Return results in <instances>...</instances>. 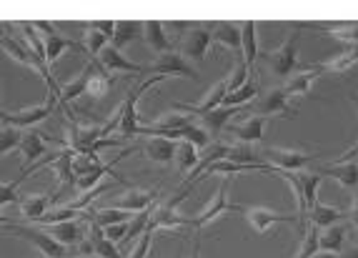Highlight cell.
Segmentation results:
<instances>
[{
  "mask_svg": "<svg viewBox=\"0 0 358 258\" xmlns=\"http://www.w3.org/2000/svg\"><path fill=\"white\" fill-rule=\"evenodd\" d=\"M299 41H301V25L293 23L291 25V36L283 43L281 48L268 50V53H261V58L266 60L271 76L286 83L291 76L303 71V63L299 60Z\"/></svg>",
  "mask_w": 358,
  "mask_h": 258,
  "instance_id": "1",
  "label": "cell"
},
{
  "mask_svg": "<svg viewBox=\"0 0 358 258\" xmlns=\"http://www.w3.org/2000/svg\"><path fill=\"white\" fill-rule=\"evenodd\" d=\"M248 113L258 115V118H299V110L291 106V98L286 96L283 85L261 93V96L248 106Z\"/></svg>",
  "mask_w": 358,
  "mask_h": 258,
  "instance_id": "2",
  "label": "cell"
},
{
  "mask_svg": "<svg viewBox=\"0 0 358 258\" xmlns=\"http://www.w3.org/2000/svg\"><path fill=\"white\" fill-rule=\"evenodd\" d=\"M261 153V163L271 166L273 173L278 171H303L308 163H313L316 158H321L318 153H301V150H286V148H263Z\"/></svg>",
  "mask_w": 358,
  "mask_h": 258,
  "instance_id": "3",
  "label": "cell"
},
{
  "mask_svg": "<svg viewBox=\"0 0 358 258\" xmlns=\"http://www.w3.org/2000/svg\"><path fill=\"white\" fill-rule=\"evenodd\" d=\"M210 45H213V23H196L183 36V43H178L180 55L196 60V63H203Z\"/></svg>",
  "mask_w": 358,
  "mask_h": 258,
  "instance_id": "4",
  "label": "cell"
},
{
  "mask_svg": "<svg viewBox=\"0 0 358 258\" xmlns=\"http://www.w3.org/2000/svg\"><path fill=\"white\" fill-rule=\"evenodd\" d=\"M36 25V30L41 33L43 43H45V60H48V66H53L55 60L60 58V55L66 53V50L76 48V50H83V45L78 41H73V38L63 36V33H58V28H55V23H48V20H41V23H33Z\"/></svg>",
  "mask_w": 358,
  "mask_h": 258,
  "instance_id": "5",
  "label": "cell"
},
{
  "mask_svg": "<svg viewBox=\"0 0 358 258\" xmlns=\"http://www.w3.org/2000/svg\"><path fill=\"white\" fill-rule=\"evenodd\" d=\"M143 76H163V78H171V76H183V78L198 80L196 68H191L185 63V58L178 50H171V53H163L155 58L153 66H143Z\"/></svg>",
  "mask_w": 358,
  "mask_h": 258,
  "instance_id": "6",
  "label": "cell"
},
{
  "mask_svg": "<svg viewBox=\"0 0 358 258\" xmlns=\"http://www.w3.org/2000/svg\"><path fill=\"white\" fill-rule=\"evenodd\" d=\"M231 183H233L231 178L223 180L221 188H218V191H215V196L210 199V203L206 206V208L201 210V213H198L196 218H191V221H193V229L201 231V229H206L208 223H213L215 218L226 216L228 210H241V208H243V206L231 203V199H228V188H231Z\"/></svg>",
  "mask_w": 358,
  "mask_h": 258,
  "instance_id": "7",
  "label": "cell"
},
{
  "mask_svg": "<svg viewBox=\"0 0 358 258\" xmlns=\"http://www.w3.org/2000/svg\"><path fill=\"white\" fill-rule=\"evenodd\" d=\"M8 231L20 236V238H25L28 243H33L45 258H66L68 256V248L63 246V243H58L55 238H50L45 231L30 229V226H8Z\"/></svg>",
  "mask_w": 358,
  "mask_h": 258,
  "instance_id": "8",
  "label": "cell"
},
{
  "mask_svg": "<svg viewBox=\"0 0 358 258\" xmlns=\"http://www.w3.org/2000/svg\"><path fill=\"white\" fill-rule=\"evenodd\" d=\"M241 210H243V216L248 218V223H251L258 234H266V231H268L271 226H275V223H293L301 236V218L296 216V213H293V216L291 213H275V210L258 208V206H243Z\"/></svg>",
  "mask_w": 358,
  "mask_h": 258,
  "instance_id": "9",
  "label": "cell"
},
{
  "mask_svg": "<svg viewBox=\"0 0 358 258\" xmlns=\"http://www.w3.org/2000/svg\"><path fill=\"white\" fill-rule=\"evenodd\" d=\"M55 108H58V98L48 93V101L41 103V106H33V108H28V110H20V113H6L3 126H13V128H18V131H23V128H30V126H36V123L48 120Z\"/></svg>",
  "mask_w": 358,
  "mask_h": 258,
  "instance_id": "10",
  "label": "cell"
},
{
  "mask_svg": "<svg viewBox=\"0 0 358 258\" xmlns=\"http://www.w3.org/2000/svg\"><path fill=\"white\" fill-rule=\"evenodd\" d=\"M150 229H163V231H176V229H193V221L188 216H180L178 210L171 208L168 203L155 206L153 216H150Z\"/></svg>",
  "mask_w": 358,
  "mask_h": 258,
  "instance_id": "11",
  "label": "cell"
},
{
  "mask_svg": "<svg viewBox=\"0 0 358 258\" xmlns=\"http://www.w3.org/2000/svg\"><path fill=\"white\" fill-rule=\"evenodd\" d=\"M98 63H101L110 76H113V73H133V76H143V66H138V63L128 60L126 55L120 53V50H115L113 45H108V48L101 50Z\"/></svg>",
  "mask_w": 358,
  "mask_h": 258,
  "instance_id": "12",
  "label": "cell"
},
{
  "mask_svg": "<svg viewBox=\"0 0 358 258\" xmlns=\"http://www.w3.org/2000/svg\"><path fill=\"white\" fill-rule=\"evenodd\" d=\"M248 106H251V103H248ZM248 106H243V108H226V106H221V108L210 110V113H206V115H198V118H201L198 126L206 128L210 136H218V133L228 128V120L231 118H236V115H241V113H248Z\"/></svg>",
  "mask_w": 358,
  "mask_h": 258,
  "instance_id": "13",
  "label": "cell"
},
{
  "mask_svg": "<svg viewBox=\"0 0 358 258\" xmlns=\"http://www.w3.org/2000/svg\"><path fill=\"white\" fill-rule=\"evenodd\" d=\"M143 38H145V45L158 55L176 50V41H171V36L166 33L163 23H158V20H145L143 23Z\"/></svg>",
  "mask_w": 358,
  "mask_h": 258,
  "instance_id": "14",
  "label": "cell"
},
{
  "mask_svg": "<svg viewBox=\"0 0 358 258\" xmlns=\"http://www.w3.org/2000/svg\"><path fill=\"white\" fill-rule=\"evenodd\" d=\"M266 126H268V118H258V115H251V118L241 123V126H228L226 131L231 133L233 138L238 141V143H258L263 138V133H266Z\"/></svg>",
  "mask_w": 358,
  "mask_h": 258,
  "instance_id": "15",
  "label": "cell"
},
{
  "mask_svg": "<svg viewBox=\"0 0 358 258\" xmlns=\"http://www.w3.org/2000/svg\"><path fill=\"white\" fill-rule=\"evenodd\" d=\"M96 63L98 60H88V66H85V71L78 76L76 80H71V83L66 85H60V96H58V103H60V108H66L71 106L76 98H80L85 93V88H88V80L90 76H93V71H96Z\"/></svg>",
  "mask_w": 358,
  "mask_h": 258,
  "instance_id": "16",
  "label": "cell"
},
{
  "mask_svg": "<svg viewBox=\"0 0 358 258\" xmlns=\"http://www.w3.org/2000/svg\"><path fill=\"white\" fill-rule=\"evenodd\" d=\"M148 161L158 163L163 169H171L176 161V143L171 138H148L143 145Z\"/></svg>",
  "mask_w": 358,
  "mask_h": 258,
  "instance_id": "17",
  "label": "cell"
},
{
  "mask_svg": "<svg viewBox=\"0 0 358 258\" xmlns=\"http://www.w3.org/2000/svg\"><path fill=\"white\" fill-rule=\"evenodd\" d=\"M321 175H331L336 178L341 188H348V191H356L358 188V163L351 161V163H331L326 169H318Z\"/></svg>",
  "mask_w": 358,
  "mask_h": 258,
  "instance_id": "18",
  "label": "cell"
},
{
  "mask_svg": "<svg viewBox=\"0 0 358 258\" xmlns=\"http://www.w3.org/2000/svg\"><path fill=\"white\" fill-rule=\"evenodd\" d=\"M343 218H348V210H341L336 206H326V203H316L308 210L306 216V223H313L316 229H329V226H336Z\"/></svg>",
  "mask_w": 358,
  "mask_h": 258,
  "instance_id": "19",
  "label": "cell"
},
{
  "mask_svg": "<svg viewBox=\"0 0 358 258\" xmlns=\"http://www.w3.org/2000/svg\"><path fill=\"white\" fill-rule=\"evenodd\" d=\"M48 136L45 133H38V131H30L28 136H23V141H20V153H23V161H25V169H30L33 166V161L41 156H45L48 153ZM23 169V171H25Z\"/></svg>",
  "mask_w": 358,
  "mask_h": 258,
  "instance_id": "20",
  "label": "cell"
},
{
  "mask_svg": "<svg viewBox=\"0 0 358 258\" xmlns=\"http://www.w3.org/2000/svg\"><path fill=\"white\" fill-rule=\"evenodd\" d=\"M53 196L55 193H41V196H25V199H20V216L25 218L28 223H38V218L48 210V206L53 203Z\"/></svg>",
  "mask_w": 358,
  "mask_h": 258,
  "instance_id": "21",
  "label": "cell"
},
{
  "mask_svg": "<svg viewBox=\"0 0 358 258\" xmlns=\"http://www.w3.org/2000/svg\"><path fill=\"white\" fill-rule=\"evenodd\" d=\"M321 76V73L316 71V68H310V66H303V71L296 73V76H291V78L283 83V90H286V96L288 98H301L306 96L310 90V85L316 83V78Z\"/></svg>",
  "mask_w": 358,
  "mask_h": 258,
  "instance_id": "22",
  "label": "cell"
},
{
  "mask_svg": "<svg viewBox=\"0 0 358 258\" xmlns=\"http://www.w3.org/2000/svg\"><path fill=\"white\" fill-rule=\"evenodd\" d=\"M141 36H143V23H138V20H120V23H115V33L110 38V45L123 53Z\"/></svg>",
  "mask_w": 358,
  "mask_h": 258,
  "instance_id": "23",
  "label": "cell"
},
{
  "mask_svg": "<svg viewBox=\"0 0 358 258\" xmlns=\"http://www.w3.org/2000/svg\"><path fill=\"white\" fill-rule=\"evenodd\" d=\"M158 199V191H138V188H131L126 196H120L118 206L115 208L128 210V213H141V210L150 208Z\"/></svg>",
  "mask_w": 358,
  "mask_h": 258,
  "instance_id": "24",
  "label": "cell"
},
{
  "mask_svg": "<svg viewBox=\"0 0 358 258\" xmlns=\"http://www.w3.org/2000/svg\"><path fill=\"white\" fill-rule=\"evenodd\" d=\"M85 238L90 241V246H93V256L96 258H120L118 246H115L113 241H108L106 231H103L101 226H96L93 221H90L88 236H85Z\"/></svg>",
  "mask_w": 358,
  "mask_h": 258,
  "instance_id": "25",
  "label": "cell"
},
{
  "mask_svg": "<svg viewBox=\"0 0 358 258\" xmlns=\"http://www.w3.org/2000/svg\"><path fill=\"white\" fill-rule=\"evenodd\" d=\"M213 41L231 48L236 58H243L241 50V25L238 23H213Z\"/></svg>",
  "mask_w": 358,
  "mask_h": 258,
  "instance_id": "26",
  "label": "cell"
},
{
  "mask_svg": "<svg viewBox=\"0 0 358 258\" xmlns=\"http://www.w3.org/2000/svg\"><path fill=\"white\" fill-rule=\"evenodd\" d=\"M351 238V226L346 223H336V226H329V229H323V234L318 236V246L321 251H341V246Z\"/></svg>",
  "mask_w": 358,
  "mask_h": 258,
  "instance_id": "27",
  "label": "cell"
},
{
  "mask_svg": "<svg viewBox=\"0 0 358 258\" xmlns=\"http://www.w3.org/2000/svg\"><path fill=\"white\" fill-rule=\"evenodd\" d=\"M48 236L58 241V243H63L66 248L78 246V243L85 238L83 229H80V223H78V221H68V223H55V226H48Z\"/></svg>",
  "mask_w": 358,
  "mask_h": 258,
  "instance_id": "28",
  "label": "cell"
},
{
  "mask_svg": "<svg viewBox=\"0 0 358 258\" xmlns=\"http://www.w3.org/2000/svg\"><path fill=\"white\" fill-rule=\"evenodd\" d=\"M241 50H243V60L248 71L258 63V41H256V23L245 20L241 23Z\"/></svg>",
  "mask_w": 358,
  "mask_h": 258,
  "instance_id": "29",
  "label": "cell"
},
{
  "mask_svg": "<svg viewBox=\"0 0 358 258\" xmlns=\"http://www.w3.org/2000/svg\"><path fill=\"white\" fill-rule=\"evenodd\" d=\"M115 78L110 76V73L106 71V68L101 66V63H96V71H93V76H90L88 80V88H85V96L96 98V101H101V98L108 96V90L113 88Z\"/></svg>",
  "mask_w": 358,
  "mask_h": 258,
  "instance_id": "30",
  "label": "cell"
},
{
  "mask_svg": "<svg viewBox=\"0 0 358 258\" xmlns=\"http://www.w3.org/2000/svg\"><path fill=\"white\" fill-rule=\"evenodd\" d=\"M83 221V218H90L88 210H78L73 208V206H63V208H55V210H45L41 218H38V223L41 226H55V223H68V221Z\"/></svg>",
  "mask_w": 358,
  "mask_h": 258,
  "instance_id": "31",
  "label": "cell"
},
{
  "mask_svg": "<svg viewBox=\"0 0 358 258\" xmlns=\"http://www.w3.org/2000/svg\"><path fill=\"white\" fill-rule=\"evenodd\" d=\"M358 63V48H348L346 53L336 55V58L326 60V63H313L310 68H316L318 73H343L351 66Z\"/></svg>",
  "mask_w": 358,
  "mask_h": 258,
  "instance_id": "32",
  "label": "cell"
},
{
  "mask_svg": "<svg viewBox=\"0 0 358 258\" xmlns=\"http://www.w3.org/2000/svg\"><path fill=\"white\" fill-rule=\"evenodd\" d=\"M133 218V213H128V210H120V208H96L93 213H90L88 221H93L96 226H101V229H108V226H118V223H128Z\"/></svg>",
  "mask_w": 358,
  "mask_h": 258,
  "instance_id": "33",
  "label": "cell"
},
{
  "mask_svg": "<svg viewBox=\"0 0 358 258\" xmlns=\"http://www.w3.org/2000/svg\"><path fill=\"white\" fill-rule=\"evenodd\" d=\"M226 161L238 163V166H258L261 163V153L248 143H233L228 145Z\"/></svg>",
  "mask_w": 358,
  "mask_h": 258,
  "instance_id": "34",
  "label": "cell"
},
{
  "mask_svg": "<svg viewBox=\"0 0 358 258\" xmlns=\"http://www.w3.org/2000/svg\"><path fill=\"white\" fill-rule=\"evenodd\" d=\"M258 98V88L253 80H248L245 85H241L236 93H228L226 101H223V106L226 108H243V106H248V103H253Z\"/></svg>",
  "mask_w": 358,
  "mask_h": 258,
  "instance_id": "35",
  "label": "cell"
},
{
  "mask_svg": "<svg viewBox=\"0 0 358 258\" xmlns=\"http://www.w3.org/2000/svg\"><path fill=\"white\" fill-rule=\"evenodd\" d=\"M198 148L193 143H188V141H178L176 143V163H178L180 171H188L191 173L193 169L198 166Z\"/></svg>",
  "mask_w": 358,
  "mask_h": 258,
  "instance_id": "36",
  "label": "cell"
},
{
  "mask_svg": "<svg viewBox=\"0 0 358 258\" xmlns=\"http://www.w3.org/2000/svg\"><path fill=\"white\" fill-rule=\"evenodd\" d=\"M323 175L318 173H303L301 171V186H303V199H306V210H310L318 203V186H321ZM308 216V213H306Z\"/></svg>",
  "mask_w": 358,
  "mask_h": 258,
  "instance_id": "37",
  "label": "cell"
},
{
  "mask_svg": "<svg viewBox=\"0 0 358 258\" xmlns=\"http://www.w3.org/2000/svg\"><path fill=\"white\" fill-rule=\"evenodd\" d=\"M98 166H103L101 156L93 153V150H88V153H76V156H73V175H76V178H83V175L93 173Z\"/></svg>",
  "mask_w": 358,
  "mask_h": 258,
  "instance_id": "38",
  "label": "cell"
},
{
  "mask_svg": "<svg viewBox=\"0 0 358 258\" xmlns=\"http://www.w3.org/2000/svg\"><path fill=\"white\" fill-rule=\"evenodd\" d=\"M150 216H153V206L145 208V210H141V213H133V218L128 221V234H126V241H123V243H131V241L141 238V236L148 231Z\"/></svg>",
  "mask_w": 358,
  "mask_h": 258,
  "instance_id": "39",
  "label": "cell"
},
{
  "mask_svg": "<svg viewBox=\"0 0 358 258\" xmlns=\"http://www.w3.org/2000/svg\"><path fill=\"white\" fill-rule=\"evenodd\" d=\"M108 38L103 36L101 30H96L93 25L88 23V33H85L83 38V50L88 53V60H98V55H101L103 48H108Z\"/></svg>",
  "mask_w": 358,
  "mask_h": 258,
  "instance_id": "40",
  "label": "cell"
},
{
  "mask_svg": "<svg viewBox=\"0 0 358 258\" xmlns=\"http://www.w3.org/2000/svg\"><path fill=\"white\" fill-rule=\"evenodd\" d=\"M299 238H301V246H299L296 258H313L318 251H321V246H318V229L313 226V223L306 226V231L299 236Z\"/></svg>",
  "mask_w": 358,
  "mask_h": 258,
  "instance_id": "41",
  "label": "cell"
},
{
  "mask_svg": "<svg viewBox=\"0 0 358 258\" xmlns=\"http://www.w3.org/2000/svg\"><path fill=\"white\" fill-rule=\"evenodd\" d=\"M180 141H188V143H193L196 148H210V145H213V136H210L206 128L198 126V123L183 128V131H180Z\"/></svg>",
  "mask_w": 358,
  "mask_h": 258,
  "instance_id": "42",
  "label": "cell"
},
{
  "mask_svg": "<svg viewBox=\"0 0 358 258\" xmlns=\"http://www.w3.org/2000/svg\"><path fill=\"white\" fill-rule=\"evenodd\" d=\"M23 141V133L13 126H0V156H6L10 150H15Z\"/></svg>",
  "mask_w": 358,
  "mask_h": 258,
  "instance_id": "43",
  "label": "cell"
},
{
  "mask_svg": "<svg viewBox=\"0 0 358 258\" xmlns=\"http://www.w3.org/2000/svg\"><path fill=\"white\" fill-rule=\"evenodd\" d=\"M248 66H245V60L243 58H236V66H233V71H231V76H226L228 78V93H236V90L241 88V85H245L248 83Z\"/></svg>",
  "mask_w": 358,
  "mask_h": 258,
  "instance_id": "44",
  "label": "cell"
},
{
  "mask_svg": "<svg viewBox=\"0 0 358 258\" xmlns=\"http://www.w3.org/2000/svg\"><path fill=\"white\" fill-rule=\"evenodd\" d=\"M150 246H153V229L148 226V231L141 236V241H138L136 246H133V251L128 253V258H148Z\"/></svg>",
  "mask_w": 358,
  "mask_h": 258,
  "instance_id": "45",
  "label": "cell"
},
{
  "mask_svg": "<svg viewBox=\"0 0 358 258\" xmlns=\"http://www.w3.org/2000/svg\"><path fill=\"white\" fill-rule=\"evenodd\" d=\"M13 203H20V196H18V186L15 183H0V208L3 206H13Z\"/></svg>",
  "mask_w": 358,
  "mask_h": 258,
  "instance_id": "46",
  "label": "cell"
},
{
  "mask_svg": "<svg viewBox=\"0 0 358 258\" xmlns=\"http://www.w3.org/2000/svg\"><path fill=\"white\" fill-rule=\"evenodd\" d=\"M106 231V238L108 241H113L115 246H123V241H126V234H128V223H118V226H108V229H103Z\"/></svg>",
  "mask_w": 358,
  "mask_h": 258,
  "instance_id": "47",
  "label": "cell"
},
{
  "mask_svg": "<svg viewBox=\"0 0 358 258\" xmlns=\"http://www.w3.org/2000/svg\"><path fill=\"white\" fill-rule=\"evenodd\" d=\"M90 25H93L96 30H101L108 41H110V38H113V33H115V23H113V20H98V23H90Z\"/></svg>",
  "mask_w": 358,
  "mask_h": 258,
  "instance_id": "48",
  "label": "cell"
},
{
  "mask_svg": "<svg viewBox=\"0 0 358 258\" xmlns=\"http://www.w3.org/2000/svg\"><path fill=\"white\" fill-rule=\"evenodd\" d=\"M348 221H351L353 229H358V188H356V196H353L351 210H348Z\"/></svg>",
  "mask_w": 358,
  "mask_h": 258,
  "instance_id": "49",
  "label": "cell"
},
{
  "mask_svg": "<svg viewBox=\"0 0 358 258\" xmlns=\"http://www.w3.org/2000/svg\"><path fill=\"white\" fill-rule=\"evenodd\" d=\"M353 158H358V143L353 145L351 150H346V153H343V156H341V158H336V163H351Z\"/></svg>",
  "mask_w": 358,
  "mask_h": 258,
  "instance_id": "50",
  "label": "cell"
},
{
  "mask_svg": "<svg viewBox=\"0 0 358 258\" xmlns=\"http://www.w3.org/2000/svg\"><path fill=\"white\" fill-rule=\"evenodd\" d=\"M188 258H201V241H193V248H191V256Z\"/></svg>",
  "mask_w": 358,
  "mask_h": 258,
  "instance_id": "51",
  "label": "cell"
},
{
  "mask_svg": "<svg viewBox=\"0 0 358 258\" xmlns=\"http://www.w3.org/2000/svg\"><path fill=\"white\" fill-rule=\"evenodd\" d=\"M313 258H341L338 253H334V251H318Z\"/></svg>",
  "mask_w": 358,
  "mask_h": 258,
  "instance_id": "52",
  "label": "cell"
},
{
  "mask_svg": "<svg viewBox=\"0 0 358 258\" xmlns=\"http://www.w3.org/2000/svg\"><path fill=\"white\" fill-rule=\"evenodd\" d=\"M341 258H358V246H356V248H348V251L343 253Z\"/></svg>",
  "mask_w": 358,
  "mask_h": 258,
  "instance_id": "53",
  "label": "cell"
},
{
  "mask_svg": "<svg viewBox=\"0 0 358 258\" xmlns=\"http://www.w3.org/2000/svg\"><path fill=\"white\" fill-rule=\"evenodd\" d=\"M348 101L356 106V110H358V93H353V90H348Z\"/></svg>",
  "mask_w": 358,
  "mask_h": 258,
  "instance_id": "54",
  "label": "cell"
},
{
  "mask_svg": "<svg viewBox=\"0 0 358 258\" xmlns=\"http://www.w3.org/2000/svg\"><path fill=\"white\" fill-rule=\"evenodd\" d=\"M0 226H10V218L3 216V213H0Z\"/></svg>",
  "mask_w": 358,
  "mask_h": 258,
  "instance_id": "55",
  "label": "cell"
},
{
  "mask_svg": "<svg viewBox=\"0 0 358 258\" xmlns=\"http://www.w3.org/2000/svg\"><path fill=\"white\" fill-rule=\"evenodd\" d=\"M6 113H8V110H3V108H0V120L6 118Z\"/></svg>",
  "mask_w": 358,
  "mask_h": 258,
  "instance_id": "56",
  "label": "cell"
}]
</instances>
